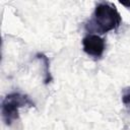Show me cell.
<instances>
[{
  "mask_svg": "<svg viewBox=\"0 0 130 130\" xmlns=\"http://www.w3.org/2000/svg\"><path fill=\"white\" fill-rule=\"evenodd\" d=\"M23 107H35V103L28 95L20 92H10L2 101L1 114L6 126H11L19 119V109Z\"/></svg>",
  "mask_w": 130,
  "mask_h": 130,
  "instance_id": "cell-2",
  "label": "cell"
},
{
  "mask_svg": "<svg viewBox=\"0 0 130 130\" xmlns=\"http://www.w3.org/2000/svg\"><path fill=\"white\" fill-rule=\"evenodd\" d=\"M122 103L126 107L130 108V86L125 87L122 90Z\"/></svg>",
  "mask_w": 130,
  "mask_h": 130,
  "instance_id": "cell-5",
  "label": "cell"
},
{
  "mask_svg": "<svg viewBox=\"0 0 130 130\" xmlns=\"http://www.w3.org/2000/svg\"><path fill=\"white\" fill-rule=\"evenodd\" d=\"M122 17L117 8L107 2L99 3L93 11L92 17L85 24V29L91 32L106 34L110 30H114L120 26Z\"/></svg>",
  "mask_w": 130,
  "mask_h": 130,
  "instance_id": "cell-1",
  "label": "cell"
},
{
  "mask_svg": "<svg viewBox=\"0 0 130 130\" xmlns=\"http://www.w3.org/2000/svg\"><path fill=\"white\" fill-rule=\"evenodd\" d=\"M83 51L93 58H101L106 49V43L103 38L95 34H88L82 40Z\"/></svg>",
  "mask_w": 130,
  "mask_h": 130,
  "instance_id": "cell-3",
  "label": "cell"
},
{
  "mask_svg": "<svg viewBox=\"0 0 130 130\" xmlns=\"http://www.w3.org/2000/svg\"><path fill=\"white\" fill-rule=\"evenodd\" d=\"M36 58L41 60V62L43 63V67H44V83L45 84H49L52 81V74L50 71V61L49 58L43 54V53H38L36 55Z\"/></svg>",
  "mask_w": 130,
  "mask_h": 130,
  "instance_id": "cell-4",
  "label": "cell"
},
{
  "mask_svg": "<svg viewBox=\"0 0 130 130\" xmlns=\"http://www.w3.org/2000/svg\"><path fill=\"white\" fill-rule=\"evenodd\" d=\"M120 3H121L122 5H124V6L128 7V8H130V1H128V2H125V1H121Z\"/></svg>",
  "mask_w": 130,
  "mask_h": 130,
  "instance_id": "cell-6",
  "label": "cell"
}]
</instances>
